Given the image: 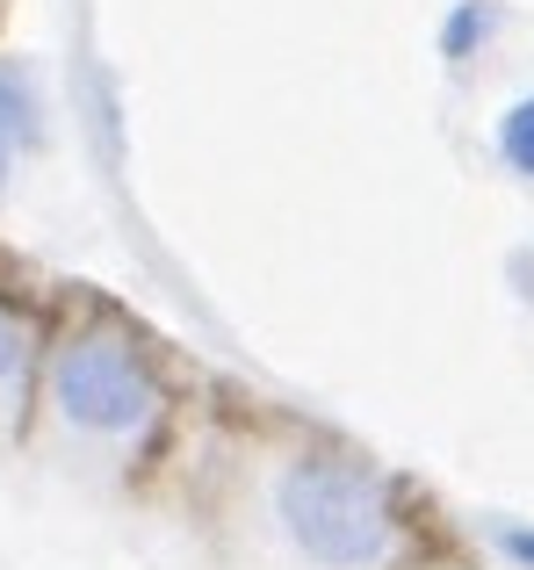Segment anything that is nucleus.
Masks as SVG:
<instances>
[{"label": "nucleus", "mask_w": 534, "mask_h": 570, "mask_svg": "<svg viewBox=\"0 0 534 570\" xmlns=\"http://www.w3.org/2000/svg\"><path fill=\"white\" fill-rule=\"evenodd\" d=\"M22 354H29V333H22V318H14L8 304H0V383L22 368Z\"/></svg>", "instance_id": "obj_6"}, {"label": "nucleus", "mask_w": 534, "mask_h": 570, "mask_svg": "<svg viewBox=\"0 0 534 570\" xmlns=\"http://www.w3.org/2000/svg\"><path fill=\"white\" fill-rule=\"evenodd\" d=\"M275 520L318 570H368L397 534L390 484L354 455H296L275 476Z\"/></svg>", "instance_id": "obj_1"}, {"label": "nucleus", "mask_w": 534, "mask_h": 570, "mask_svg": "<svg viewBox=\"0 0 534 570\" xmlns=\"http://www.w3.org/2000/svg\"><path fill=\"white\" fill-rule=\"evenodd\" d=\"M51 397H58V419H66V426L123 441V433H138L145 419L159 412V376L130 340L80 333V340H66L58 362H51Z\"/></svg>", "instance_id": "obj_2"}, {"label": "nucleus", "mask_w": 534, "mask_h": 570, "mask_svg": "<svg viewBox=\"0 0 534 570\" xmlns=\"http://www.w3.org/2000/svg\"><path fill=\"white\" fill-rule=\"evenodd\" d=\"M0 130H8L14 145H37L43 116H37V87H29L22 66H0Z\"/></svg>", "instance_id": "obj_4"}, {"label": "nucleus", "mask_w": 534, "mask_h": 570, "mask_svg": "<svg viewBox=\"0 0 534 570\" xmlns=\"http://www.w3.org/2000/svg\"><path fill=\"white\" fill-rule=\"evenodd\" d=\"M498 22H506V8H498V0H455L448 22H441V58H448V66L477 58L484 43L498 37Z\"/></svg>", "instance_id": "obj_3"}, {"label": "nucleus", "mask_w": 534, "mask_h": 570, "mask_svg": "<svg viewBox=\"0 0 534 570\" xmlns=\"http://www.w3.org/2000/svg\"><path fill=\"white\" fill-rule=\"evenodd\" d=\"M498 159L534 181V95H521L506 116H498Z\"/></svg>", "instance_id": "obj_5"}, {"label": "nucleus", "mask_w": 534, "mask_h": 570, "mask_svg": "<svg viewBox=\"0 0 534 570\" xmlns=\"http://www.w3.org/2000/svg\"><path fill=\"white\" fill-rule=\"evenodd\" d=\"M492 542L506 549V557L521 563V570H534V528H521V520H498V528H492Z\"/></svg>", "instance_id": "obj_7"}, {"label": "nucleus", "mask_w": 534, "mask_h": 570, "mask_svg": "<svg viewBox=\"0 0 534 570\" xmlns=\"http://www.w3.org/2000/svg\"><path fill=\"white\" fill-rule=\"evenodd\" d=\"M8 159H14V138L0 130V188H8Z\"/></svg>", "instance_id": "obj_8"}]
</instances>
